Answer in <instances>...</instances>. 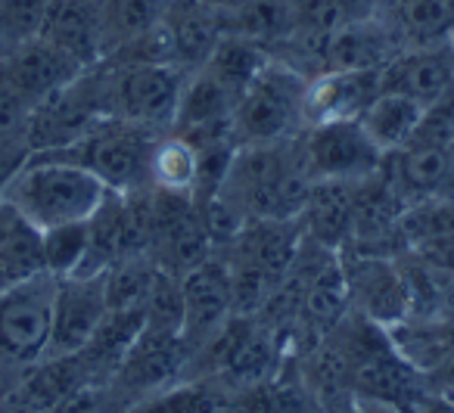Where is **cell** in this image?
<instances>
[{
	"label": "cell",
	"mask_w": 454,
	"mask_h": 413,
	"mask_svg": "<svg viewBox=\"0 0 454 413\" xmlns=\"http://www.w3.org/2000/svg\"><path fill=\"white\" fill-rule=\"evenodd\" d=\"M309 187L311 175L299 134L280 144L237 146L215 196L247 224V221L296 218Z\"/></svg>",
	"instance_id": "6da1fadb"
},
{
	"label": "cell",
	"mask_w": 454,
	"mask_h": 413,
	"mask_svg": "<svg viewBox=\"0 0 454 413\" xmlns=\"http://www.w3.org/2000/svg\"><path fill=\"white\" fill-rule=\"evenodd\" d=\"M106 193L109 187L100 177L59 156H28V162L0 187V199L26 214L41 233L90 221Z\"/></svg>",
	"instance_id": "7a4b0ae2"
},
{
	"label": "cell",
	"mask_w": 454,
	"mask_h": 413,
	"mask_svg": "<svg viewBox=\"0 0 454 413\" xmlns=\"http://www.w3.org/2000/svg\"><path fill=\"white\" fill-rule=\"evenodd\" d=\"M57 277L38 274L0 292V401L16 392L22 379L47 361L53 336Z\"/></svg>",
	"instance_id": "3957f363"
},
{
	"label": "cell",
	"mask_w": 454,
	"mask_h": 413,
	"mask_svg": "<svg viewBox=\"0 0 454 413\" xmlns=\"http://www.w3.org/2000/svg\"><path fill=\"white\" fill-rule=\"evenodd\" d=\"M162 131L134 125L125 119H100L82 134L72 146L38 156H59L88 168L115 193H134L150 187V156L153 144Z\"/></svg>",
	"instance_id": "277c9868"
},
{
	"label": "cell",
	"mask_w": 454,
	"mask_h": 413,
	"mask_svg": "<svg viewBox=\"0 0 454 413\" xmlns=\"http://www.w3.org/2000/svg\"><path fill=\"white\" fill-rule=\"evenodd\" d=\"M309 78L271 57L234 106V137L240 146L280 144L305 131L302 103Z\"/></svg>",
	"instance_id": "5b68a950"
},
{
	"label": "cell",
	"mask_w": 454,
	"mask_h": 413,
	"mask_svg": "<svg viewBox=\"0 0 454 413\" xmlns=\"http://www.w3.org/2000/svg\"><path fill=\"white\" fill-rule=\"evenodd\" d=\"M97 72H100L103 113L109 119H125L153 128V131H168L177 100H181V88L190 75L187 69L165 63H100Z\"/></svg>",
	"instance_id": "8992f818"
},
{
	"label": "cell",
	"mask_w": 454,
	"mask_h": 413,
	"mask_svg": "<svg viewBox=\"0 0 454 413\" xmlns=\"http://www.w3.org/2000/svg\"><path fill=\"white\" fill-rule=\"evenodd\" d=\"M100 119H106V113H103L100 72L94 66L32 109V119H28L32 156L66 150Z\"/></svg>",
	"instance_id": "52a82bcc"
},
{
	"label": "cell",
	"mask_w": 454,
	"mask_h": 413,
	"mask_svg": "<svg viewBox=\"0 0 454 413\" xmlns=\"http://www.w3.org/2000/svg\"><path fill=\"white\" fill-rule=\"evenodd\" d=\"M342 274H346L348 308L364 314L383 330H398L411 320V295L404 286L402 268L389 255H364L342 249Z\"/></svg>",
	"instance_id": "ba28073f"
},
{
	"label": "cell",
	"mask_w": 454,
	"mask_h": 413,
	"mask_svg": "<svg viewBox=\"0 0 454 413\" xmlns=\"http://www.w3.org/2000/svg\"><path fill=\"white\" fill-rule=\"evenodd\" d=\"M302 150L311 181L358 183L373 177L383 165V152L371 144L358 119L305 128Z\"/></svg>",
	"instance_id": "9c48e42d"
},
{
	"label": "cell",
	"mask_w": 454,
	"mask_h": 413,
	"mask_svg": "<svg viewBox=\"0 0 454 413\" xmlns=\"http://www.w3.org/2000/svg\"><path fill=\"white\" fill-rule=\"evenodd\" d=\"M181 301H184V323L181 339L187 351H200L208 339H215L234 317V301H231V277L227 264L218 252L202 258L196 268L181 274Z\"/></svg>",
	"instance_id": "30bf717a"
},
{
	"label": "cell",
	"mask_w": 454,
	"mask_h": 413,
	"mask_svg": "<svg viewBox=\"0 0 454 413\" xmlns=\"http://www.w3.org/2000/svg\"><path fill=\"white\" fill-rule=\"evenodd\" d=\"M106 305V270L103 274H69L57 277V301H53V336L51 355H75L103 323Z\"/></svg>",
	"instance_id": "8fae6325"
},
{
	"label": "cell",
	"mask_w": 454,
	"mask_h": 413,
	"mask_svg": "<svg viewBox=\"0 0 454 413\" xmlns=\"http://www.w3.org/2000/svg\"><path fill=\"white\" fill-rule=\"evenodd\" d=\"M383 168V165H380ZM402 196L392 190V183L377 171L367 181L352 183V239L346 249L364 252V255H389L402 252L398 221L404 212Z\"/></svg>",
	"instance_id": "7c38bea8"
},
{
	"label": "cell",
	"mask_w": 454,
	"mask_h": 413,
	"mask_svg": "<svg viewBox=\"0 0 454 413\" xmlns=\"http://www.w3.org/2000/svg\"><path fill=\"white\" fill-rule=\"evenodd\" d=\"M383 90V69H340L309 78L302 119L305 128L355 121Z\"/></svg>",
	"instance_id": "4fadbf2b"
},
{
	"label": "cell",
	"mask_w": 454,
	"mask_h": 413,
	"mask_svg": "<svg viewBox=\"0 0 454 413\" xmlns=\"http://www.w3.org/2000/svg\"><path fill=\"white\" fill-rule=\"evenodd\" d=\"M383 90H395L420 106L442 100L454 90V41L402 47L383 66Z\"/></svg>",
	"instance_id": "5bb4252c"
},
{
	"label": "cell",
	"mask_w": 454,
	"mask_h": 413,
	"mask_svg": "<svg viewBox=\"0 0 454 413\" xmlns=\"http://www.w3.org/2000/svg\"><path fill=\"white\" fill-rule=\"evenodd\" d=\"M82 72L88 69H82L75 59L66 57L63 51H57V47H51L41 38L26 41V44H20L16 51H10L7 57L0 59V78L32 109L44 97H51L53 90H59L72 78H78Z\"/></svg>",
	"instance_id": "9a60e30c"
},
{
	"label": "cell",
	"mask_w": 454,
	"mask_h": 413,
	"mask_svg": "<svg viewBox=\"0 0 454 413\" xmlns=\"http://www.w3.org/2000/svg\"><path fill=\"white\" fill-rule=\"evenodd\" d=\"M165 44H168L171 63L187 72L202 69L208 53L224 35L221 13L202 0H165L162 19H159Z\"/></svg>",
	"instance_id": "2e32d148"
},
{
	"label": "cell",
	"mask_w": 454,
	"mask_h": 413,
	"mask_svg": "<svg viewBox=\"0 0 454 413\" xmlns=\"http://www.w3.org/2000/svg\"><path fill=\"white\" fill-rule=\"evenodd\" d=\"M398 51H402V44L395 41V35L373 13L367 19H358L321 38V44H317V75L340 69H383Z\"/></svg>",
	"instance_id": "e0dca14e"
},
{
	"label": "cell",
	"mask_w": 454,
	"mask_h": 413,
	"mask_svg": "<svg viewBox=\"0 0 454 413\" xmlns=\"http://www.w3.org/2000/svg\"><path fill=\"white\" fill-rule=\"evenodd\" d=\"M41 41L63 51L82 69H94L103 63V28H100V0H51Z\"/></svg>",
	"instance_id": "ac0fdd59"
},
{
	"label": "cell",
	"mask_w": 454,
	"mask_h": 413,
	"mask_svg": "<svg viewBox=\"0 0 454 413\" xmlns=\"http://www.w3.org/2000/svg\"><path fill=\"white\" fill-rule=\"evenodd\" d=\"M296 218L302 237L342 252L352 239V183L311 181Z\"/></svg>",
	"instance_id": "d6986e66"
},
{
	"label": "cell",
	"mask_w": 454,
	"mask_h": 413,
	"mask_svg": "<svg viewBox=\"0 0 454 413\" xmlns=\"http://www.w3.org/2000/svg\"><path fill=\"white\" fill-rule=\"evenodd\" d=\"M44 270V233L7 199H0V292Z\"/></svg>",
	"instance_id": "ffe728a7"
},
{
	"label": "cell",
	"mask_w": 454,
	"mask_h": 413,
	"mask_svg": "<svg viewBox=\"0 0 454 413\" xmlns=\"http://www.w3.org/2000/svg\"><path fill=\"white\" fill-rule=\"evenodd\" d=\"M377 16L402 47L451 41L454 0H380Z\"/></svg>",
	"instance_id": "44dd1931"
},
{
	"label": "cell",
	"mask_w": 454,
	"mask_h": 413,
	"mask_svg": "<svg viewBox=\"0 0 454 413\" xmlns=\"http://www.w3.org/2000/svg\"><path fill=\"white\" fill-rule=\"evenodd\" d=\"M271 47L259 44L253 38H240V35H221V41L215 44V51L208 53V59L202 63V69L227 90V94L240 100L247 94V88L255 82L262 69L271 63Z\"/></svg>",
	"instance_id": "7402d4cb"
},
{
	"label": "cell",
	"mask_w": 454,
	"mask_h": 413,
	"mask_svg": "<svg viewBox=\"0 0 454 413\" xmlns=\"http://www.w3.org/2000/svg\"><path fill=\"white\" fill-rule=\"evenodd\" d=\"M423 109L427 106H420V103L411 100V97L395 94V90H380L377 100L361 113L358 125L364 128L371 144L386 156V152H395L408 144L417 121H420Z\"/></svg>",
	"instance_id": "603a6c76"
},
{
	"label": "cell",
	"mask_w": 454,
	"mask_h": 413,
	"mask_svg": "<svg viewBox=\"0 0 454 413\" xmlns=\"http://www.w3.org/2000/svg\"><path fill=\"white\" fill-rule=\"evenodd\" d=\"M200 181V152L190 140L175 131H162L153 144L150 156V187L159 193L190 196L193 199Z\"/></svg>",
	"instance_id": "cb8c5ba5"
},
{
	"label": "cell",
	"mask_w": 454,
	"mask_h": 413,
	"mask_svg": "<svg viewBox=\"0 0 454 413\" xmlns=\"http://www.w3.org/2000/svg\"><path fill=\"white\" fill-rule=\"evenodd\" d=\"M224 35L253 38L265 47L293 35V0H247L237 10L221 13Z\"/></svg>",
	"instance_id": "d4e9b609"
},
{
	"label": "cell",
	"mask_w": 454,
	"mask_h": 413,
	"mask_svg": "<svg viewBox=\"0 0 454 413\" xmlns=\"http://www.w3.org/2000/svg\"><path fill=\"white\" fill-rule=\"evenodd\" d=\"M165 0H100L103 59L159 26Z\"/></svg>",
	"instance_id": "484cf974"
},
{
	"label": "cell",
	"mask_w": 454,
	"mask_h": 413,
	"mask_svg": "<svg viewBox=\"0 0 454 413\" xmlns=\"http://www.w3.org/2000/svg\"><path fill=\"white\" fill-rule=\"evenodd\" d=\"M380 0H293V35L327 38L377 13Z\"/></svg>",
	"instance_id": "4316f807"
},
{
	"label": "cell",
	"mask_w": 454,
	"mask_h": 413,
	"mask_svg": "<svg viewBox=\"0 0 454 413\" xmlns=\"http://www.w3.org/2000/svg\"><path fill=\"white\" fill-rule=\"evenodd\" d=\"M159 268L146 252L125 255L106 270V305L109 311H144L153 292Z\"/></svg>",
	"instance_id": "83f0119b"
},
{
	"label": "cell",
	"mask_w": 454,
	"mask_h": 413,
	"mask_svg": "<svg viewBox=\"0 0 454 413\" xmlns=\"http://www.w3.org/2000/svg\"><path fill=\"white\" fill-rule=\"evenodd\" d=\"M84 252H88V221L84 224L53 227L44 233V264L47 274L69 277L82 268Z\"/></svg>",
	"instance_id": "f1b7e54d"
},
{
	"label": "cell",
	"mask_w": 454,
	"mask_h": 413,
	"mask_svg": "<svg viewBox=\"0 0 454 413\" xmlns=\"http://www.w3.org/2000/svg\"><path fill=\"white\" fill-rule=\"evenodd\" d=\"M51 0H0V19L7 26L13 51L26 41L38 38Z\"/></svg>",
	"instance_id": "f546056e"
},
{
	"label": "cell",
	"mask_w": 454,
	"mask_h": 413,
	"mask_svg": "<svg viewBox=\"0 0 454 413\" xmlns=\"http://www.w3.org/2000/svg\"><path fill=\"white\" fill-rule=\"evenodd\" d=\"M404 413H454V398L435 392V388H427Z\"/></svg>",
	"instance_id": "4dcf8cb0"
},
{
	"label": "cell",
	"mask_w": 454,
	"mask_h": 413,
	"mask_svg": "<svg viewBox=\"0 0 454 413\" xmlns=\"http://www.w3.org/2000/svg\"><path fill=\"white\" fill-rule=\"evenodd\" d=\"M361 407V413H404L402 407L386 404V401H373V398H355Z\"/></svg>",
	"instance_id": "1f68e13d"
},
{
	"label": "cell",
	"mask_w": 454,
	"mask_h": 413,
	"mask_svg": "<svg viewBox=\"0 0 454 413\" xmlns=\"http://www.w3.org/2000/svg\"><path fill=\"white\" fill-rule=\"evenodd\" d=\"M202 4H208V7H215L218 13H227V10H237L240 4H247V0H202Z\"/></svg>",
	"instance_id": "d6a6232c"
},
{
	"label": "cell",
	"mask_w": 454,
	"mask_h": 413,
	"mask_svg": "<svg viewBox=\"0 0 454 413\" xmlns=\"http://www.w3.org/2000/svg\"><path fill=\"white\" fill-rule=\"evenodd\" d=\"M10 51H13V41H10V35H7V26H4V19H0V59L7 57Z\"/></svg>",
	"instance_id": "836d02e7"
},
{
	"label": "cell",
	"mask_w": 454,
	"mask_h": 413,
	"mask_svg": "<svg viewBox=\"0 0 454 413\" xmlns=\"http://www.w3.org/2000/svg\"><path fill=\"white\" fill-rule=\"evenodd\" d=\"M324 413H361V407H358V401H346V404H336V407H327Z\"/></svg>",
	"instance_id": "e575fe53"
},
{
	"label": "cell",
	"mask_w": 454,
	"mask_h": 413,
	"mask_svg": "<svg viewBox=\"0 0 454 413\" xmlns=\"http://www.w3.org/2000/svg\"><path fill=\"white\" fill-rule=\"evenodd\" d=\"M0 413H7V404H4V401H0Z\"/></svg>",
	"instance_id": "d590c367"
},
{
	"label": "cell",
	"mask_w": 454,
	"mask_h": 413,
	"mask_svg": "<svg viewBox=\"0 0 454 413\" xmlns=\"http://www.w3.org/2000/svg\"><path fill=\"white\" fill-rule=\"evenodd\" d=\"M451 41H454V26H451Z\"/></svg>",
	"instance_id": "8d00e7d4"
}]
</instances>
